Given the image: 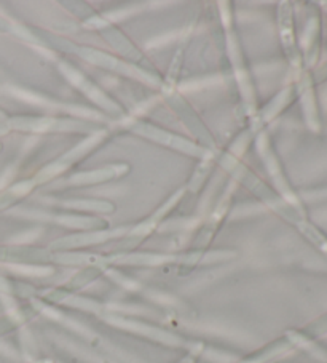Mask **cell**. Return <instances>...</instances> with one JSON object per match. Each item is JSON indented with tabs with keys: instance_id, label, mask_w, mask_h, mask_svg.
<instances>
[]
</instances>
